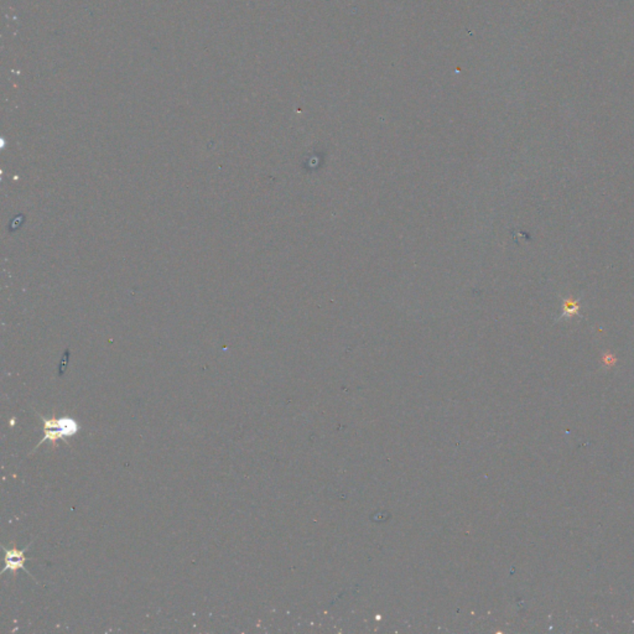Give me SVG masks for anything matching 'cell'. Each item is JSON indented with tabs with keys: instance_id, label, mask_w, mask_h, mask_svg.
I'll return each instance as SVG.
<instances>
[{
	"instance_id": "cell-1",
	"label": "cell",
	"mask_w": 634,
	"mask_h": 634,
	"mask_svg": "<svg viewBox=\"0 0 634 634\" xmlns=\"http://www.w3.org/2000/svg\"><path fill=\"white\" fill-rule=\"evenodd\" d=\"M38 415H39L40 420L42 422L44 436L40 440L39 443L35 446V449L32 450V452L46 441L56 442L61 440L66 445H69L67 440L70 437H73L81 430L77 422L73 420L72 417H45L41 414H38Z\"/></svg>"
},
{
	"instance_id": "cell-2",
	"label": "cell",
	"mask_w": 634,
	"mask_h": 634,
	"mask_svg": "<svg viewBox=\"0 0 634 634\" xmlns=\"http://www.w3.org/2000/svg\"><path fill=\"white\" fill-rule=\"evenodd\" d=\"M34 544V540L30 541L29 544L26 545L24 549H8L5 546H1L3 550H4V569L1 570V575H4L7 571H13L15 572L16 570H24L26 572L27 576L32 577V574L29 572V570L25 568V561L27 560L25 557L26 551L29 550L32 548V545ZM35 580V578H34Z\"/></svg>"
}]
</instances>
